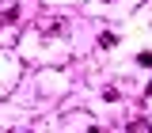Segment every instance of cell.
<instances>
[{
	"label": "cell",
	"instance_id": "6da1fadb",
	"mask_svg": "<svg viewBox=\"0 0 152 133\" xmlns=\"http://www.w3.org/2000/svg\"><path fill=\"white\" fill-rule=\"evenodd\" d=\"M19 15V0H0V19H15Z\"/></svg>",
	"mask_w": 152,
	"mask_h": 133
},
{
	"label": "cell",
	"instance_id": "7a4b0ae2",
	"mask_svg": "<svg viewBox=\"0 0 152 133\" xmlns=\"http://www.w3.org/2000/svg\"><path fill=\"white\" fill-rule=\"evenodd\" d=\"M99 46H103V50H114V46H118V38H114L110 31H103V34H99Z\"/></svg>",
	"mask_w": 152,
	"mask_h": 133
},
{
	"label": "cell",
	"instance_id": "3957f363",
	"mask_svg": "<svg viewBox=\"0 0 152 133\" xmlns=\"http://www.w3.org/2000/svg\"><path fill=\"white\" fill-rule=\"evenodd\" d=\"M129 133H152V129H148L145 118H133V122H129Z\"/></svg>",
	"mask_w": 152,
	"mask_h": 133
},
{
	"label": "cell",
	"instance_id": "277c9868",
	"mask_svg": "<svg viewBox=\"0 0 152 133\" xmlns=\"http://www.w3.org/2000/svg\"><path fill=\"white\" fill-rule=\"evenodd\" d=\"M137 65H145V69H152V50H145V53H137Z\"/></svg>",
	"mask_w": 152,
	"mask_h": 133
}]
</instances>
